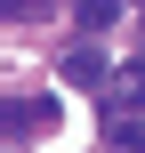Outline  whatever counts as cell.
I'll return each mask as SVG.
<instances>
[{"label": "cell", "instance_id": "obj_1", "mask_svg": "<svg viewBox=\"0 0 145 153\" xmlns=\"http://www.w3.org/2000/svg\"><path fill=\"white\" fill-rule=\"evenodd\" d=\"M16 129H57V97H24V105H8V137Z\"/></svg>", "mask_w": 145, "mask_h": 153}, {"label": "cell", "instance_id": "obj_2", "mask_svg": "<svg viewBox=\"0 0 145 153\" xmlns=\"http://www.w3.org/2000/svg\"><path fill=\"white\" fill-rule=\"evenodd\" d=\"M65 81H73V89H97V81H105V56H97V48H65Z\"/></svg>", "mask_w": 145, "mask_h": 153}, {"label": "cell", "instance_id": "obj_3", "mask_svg": "<svg viewBox=\"0 0 145 153\" xmlns=\"http://www.w3.org/2000/svg\"><path fill=\"white\" fill-rule=\"evenodd\" d=\"M113 153H145V129L137 121H113Z\"/></svg>", "mask_w": 145, "mask_h": 153}, {"label": "cell", "instance_id": "obj_4", "mask_svg": "<svg viewBox=\"0 0 145 153\" xmlns=\"http://www.w3.org/2000/svg\"><path fill=\"white\" fill-rule=\"evenodd\" d=\"M0 8H8V16H16V8H40V0H0Z\"/></svg>", "mask_w": 145, "mask_h": 153}]
</instances>
